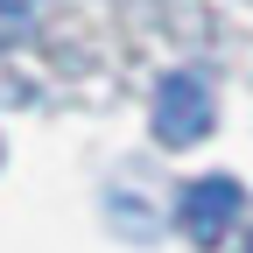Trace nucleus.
<instances>
[{
  "label": "nucleus",
  "instance_id": "1",
  "mask_svg": "<svg viewBox=\"0 0 253 253\" xmlns=\"http://www.w3.org/2000/svg\"><path fill=\"white\" fill-rule=\"evenodd\" d=\"M211 126H218V99L204 71H169L155 84V141L162 148H197L211 141Z\"/></svg>",
  "mask_w": 253,
  "mask_h": 253
},
{
  "label": "nucleus",
  "instance_id": "2",
  "mask_svg": "<svg viewBox=\"0 0 253 253\" xmlns=\"http://www.w3.org/2000/svg\"><path fill=\"white\" fill-rule=\"evenodd\" d=\"M239 211H246L239 176H197V183H183V204H176L183 232L197 239V246H218V239L239 225Z\"/></svg>",
  "mask_w": 253,
  "mask_h": 253
},
{
  "label": "nucleus",
  "instance_id": "3",
  "mask_svg": "<svg viewBox=\"0 0 253 253\" xmlns=\"http://www.w3.org/2000/svg\"><path fill=\"white\" fill-rule=\"evenodd\" d=\"M28 21H36V0H0V42H7V36H21Z\"/></svg>",
  "mask_w": 253,
  "mask_h": 253
},
{
  "label": "nucleus",
  "instance_id": "4",
  "mask_svg": "<svg viewBox=\"0 0 253 253\" xmlns=\"http://www.w3.org/2000/svg\"><path fill=\"white\" fill-rule=\"evenodd\" d=\"M246 253H253V239H246Z\"/></svg>",
  "mask_w": 253,
  "mask_h": 253
}]
</instances>
